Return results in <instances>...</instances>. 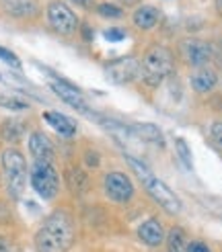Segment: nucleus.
<instances>
[{"instance_id": "1", "label": "nucleus", "mask_w": 222, "mask_h": 252, "mask_svg": "<svg viewBox=\"0 0 222 252\" xmlns=\"http://www.w3.org/2000/svg\"><path fill=\"white\" fill-rule=\"evenodd\" d=\"M74 242V223L66 211L52 213L35 234L37 252H66Z\"/></svg>"}, {"instance_id": "2", "label": "nucleus", "mask_w": 222, "mask_h": 252, "mask_svg": "<svg viewBox=\"0 0 222 252\" xmlns=\"http://www.w3.org/2000/svg\"><path fill=\"white\" fill-rule=\"evenodd\" d=\"M126 160H128V164L132 166V170L138 174V179L142 181V187L146 189V193L150 195L167 213H171V216H177V213L181 211V199L173 193L163 181L156 179V176L148 170V166L142 164L140 160H136L132 156H126Z\"/></svg>"}, {"instance_id": "3", "label": "nucleus", "mask_w": 222, "mask_h": 252, "mask_svg": "<svg viewBox=\"0 0 222 252\" xmlns=\"http://www.w3.org/2000/svg\"><path fill=\"white\" fill-rule=\"evenodd\" d=\"M173 64H175V62H173V54L169 47L152 45L146 49L140 60L138 76L148 86H158L173 72Z\"/></svg>"}, {"instance_id": "4", "label": "nucleus", "mask_w": 222, "mask_h": 252, "mask_svg": "<svg viewBox=\"0 0 222 252\" xmlns=\"http://www.w3.org/2000/svg\"><path fill=\"white\" fill-rule=\"evenodd\" d=\"M2 170H4V181H6V191L10 197L19 199L23 195L25 183H27V162L23 154L15 148H8L2 152Z\"/></svg>"}, {"instance_id": "5", "label": "nucleus", "mask_w": 222, "mask_h": 252, "mask_svg": "<svg viewBox=\"0 0 222 252\" xmlns=\"http://www.w3.org/2000/svg\"><path fill=\"white\" fill-rule=\"evenodd\" d=\"M31 187L35 189V193L43 199H54L60 191V176L58 170L54 168L52 162L47 160H35V164L31 166Z\"/></svg>"}, {"instance_id": "6", "label": "nucleus", "mask_w": 222, "mask_h": 252, "mask_svg": "<svg viewBox=\"0 0 222 252\" xmlns=\"http://www.w3.org/2000/svg\"><path fill=\"white\" fill-rule=\"evenodd\" d=\"M47 21L52 25V29L62 35H72L78 27L76 15L60 0H54V2L47 4Z\"/></svg>"}, {"instance_id": "7", "label": "nucleus", "mask_w": 222, "mask_h": 252, "mask_svg": "<svg viewBox=\"0 0 222 252\" xmlns=\"http://www.w3.org/2000/svg\"><path fill=\"white\" fill-rule=\"evenodd\" d=\"M179 49H181V56L185 58L187 64L200 66V68L204 64H208V62L212 60V56H214V47L210 43H206V41H202V39H195V37L183 39Z\"/></svg>"}, {"instance_id": "8", "label": "nucleus", "mask_w": 222, "mask_h": 252, "mask_svg": "<svg viewBox=\"0 0 222 252\" xmlns=\"http://www.w3.org/2000/svg\"><path fill=\"white\" fill-rule=\"evenodd\" d=\"M105 193L109 199H113L115 203H126L134 195V183L130 181L128 174L123 172H109L105 176Z\"/></svg>"}, {"instance_id": "9", "label": "nucleus", "mask_w": 222, "mask_h": 252, "mask_svg": "<svg viewBox=\"0 0 222 252\" xmlns=\"http://www.w3.org/2000/svg\"><path fill=\"white\" fill-rule=\"evenodd\" d=\"M138 68H140L138 60L119 58V60L109 62L105 72H107V78L113 84H128V82H132L136 76H138Z\"/></svg>"}, {"instance_id": "10", "label": "nucleus", "mask_w": 222, "mask_h": 252, "mask_svg": "<svg viewBox=\"0 0 222 252\" xmlns=\"http://www.w3.org/2000/svg\"><path fill=\"white\" fill-rule=\"evenodd\" d=\"M49 88L64 100L66 105H70L72 109H76V111H80V113H89V107H86V100H84V96L80 94V91L76 86H72V84H68L66 80H60V78H56V80H52L49 82Z\"/></svg>"}, {"instance_id": "11", "label": "nucleus", "mask_w": 222, "mask_h": 252, "mask_svg": "<svg viewBox=\"0 0 222 252\" xmlns=\"http://www.w3.org/2000/svg\"><path fill=\"white\" fill-rule=\"evenodd\" d=\"M0 8L10 17L31 19L39 12V2L37 0H0Z\"/></svg>"}, {"instance_id": "12", "label": "nucleus", "mask_w": 222, "mask_h": 252, "mask_svg": "<svg viewBox=\"0 0 222 252\" xmlns=\"http://www.w3.org/2000/svg\"><path fill=\"white\" fill-rule=\"evenodd\" d=\"M29 152L33 154L35 160H54V146L49 142V137L41 131H33L29 137Z\"/></svg>"}, {"instance_id": "13", "label": "nucleus", "mask_w": 222, "mask_h": 252, "mask_svg": "<svg viewBox=\"0 0 222 252\" xmlns=\"http://www.w3.org/2000/svg\"><path fill=\"white\" fill-rule=\"evenodd\" d=\"M43 119L47 121L49 127H52L56 133H60L62 137H72L74 133H76V123H74L70 117H66L64 113L45 111L43 113Z\"/></svg>"}, {"instance_id": "14", "label": "nucleus", "mask_w": 222, "mask_h": 252, "mask_svg": "<svg viewBox=\"0 0 222 252\" xmlns=\"http://www.w3.org/2000/svg\"><path fill=\"white\" fill-rule=\"evenodd\" d=\"M138 236L148 246H160L165 242V230L158 220H146L138 228Z\"/></svg>"}, {"instance_id": "15", "label": "nucleus", "mask_w": 222, "mask_h": 252, "mask_svg": "<svg viewBox=\"0 0 222 252\" xmlns=\"http://www.w3.org/2000/svg\"><path fill=\"white\" fill-rule=\"evenodd\" d=\"M191 88L195 93H210V91H214L216 84H218V76H216V72L214 70H210V68H197L193 74H191Z\"/></svg>"}, {"instance_id": "16", "label": "nucleus", "mask_w": 222, "mask_h": 252, "mask_svg": "<svg viewBox=\"0 0 222 252\" xmlns=\"http://www.w3.org/2000/svg\"><path fill=\"white\" fill-rule=\"evenodd\" d=\"M128 129H130L132 137H138V140H142L146 144L163 146V131H160L152 123H134V125H130Z\"/></svg>"}, {"instance_id": "17", "label": "nucleus", "mask_w": 222, "mask_h": 252, "mask_svg": "<svg viewBox=\"0 0 222 252\" xmlns=\"http://www.w3.org/2000/svg\"><path fill=\"white\" fill-rule=\"evenodd\" d=\"M134 25L138 29H144V31H150L154 29L158 21H160V12L156 6H150V4H144V6H138L134 10Z\"/></svg>"}, {"instance_id": "18", "label": "nucleus", "mask_w": 222, "mask_h": 252, "mask_svg": "<svg viewBox=\"0 0 222 252\" xmlns=\"http://www.w3.org/2000/svg\"><path fill=\"white\" fill-rule=\"evenodd\" d=\"M66 183H68V189H70L72 193L80 195V193H84L86 189H89V176H86L84 170L72 166V168H68V172H66Z\"/></svg>"}, {"instance_id": "19", "label": "nucleus", "mask_w": 222, "mask_h": 252, "mask_svg": "<svg viewBox=\"0 0 222 252\" xmlns=\"http://www.w3.org/2000/svg\"><path fill=\"white\" fill-rule=\"evenodd\" d=\"M25 133V125L17 119H6L2 125H0V135H2L4 142H19Z\"/></svg>"}, {"instance_id": "20", "label": "nucleus", "mask_w": 222, "mask_h": 252, "mask_svg": "<svg viewBox=\"0 0 222 252\" xmlns=\"http://www.w3.org/2000/svg\"><path fill=\"white\" fill-rule=\"evenodd\" d=\"M167 246L169 252H187V244H185V232L181 228H173L167 236Z\"/></svg>"}, {"instance_id": "21", "label": "nucleus", "mask_w": 222, "mask_h": 252, "mask_svg": "<svg viewBox=\"0 0 222 252\" xmlns=\"http://www.w3.org/2000/svg\"><path fill=\"white\" fill-rule=\"evenodd\" d=\"M0 107L10 109V111H27L29 103L17 94H0Z\"/></svg>"}, {"instance_id": "22", "label": "nucleus", "mask_w": 222, "mask_h": 252, "mask_svg": "<svg viewBox=\"0 0 222 252\" xmlns=\"http://www.w3.org/2000/svg\"><path fill=\"white\" fill-rule=\"evenodd\" d=\"M175 152H177V158L183 162V166L191 170L193 168V162H191V150L187 146V142L183 140V137H177L175 140Z\"/></svg>"}, {"instance_id": "23", "label": "nucleus", "mask_w": 222, "mask_h": 252, "mask_svg": "<svg viewBox=\"0 0 222 252\" xmlns=\"http://www.w3.org/2000/svg\"><path fill=\"white\" fill-rule=\"evenodd\" d=\"M97 10H99V15H101V17H107V19H119V17L123 15L121 6L113 4V2H103V4H99Z\"/></svg>"}, {"instance_id": "24", "label": "nucleus", "mask_w": 222, "mask_h": 252, "mask_svg": "<svg viewBox=\"0 0 222 252\" xmlns=\"http://www.w3.org/2000/svg\"><path fill=\"white\" fill-rule=\"evenodd\" d=\"M0 60H2L4 64H8L10 68H15V70L21 68V60H19L15 54H12L10 49H6V47H2V45H0Z\"/></svg>"}, {"instance_id": "25", "label": "nucleus", "mask_w": 222, "mask_h": 252, "mask_svg": "<svg viewBox=\"0 0 222 252\" xmlns=\"http://www.w3.org/2000/svg\"><path fill=\"white\" fill-rule=\"evenodd\" d=\"M210 137H212V142H214L216 146L222 148V121L212 123V127H210Z\"/></svg>"}, {"instance_id": "26", "label": "nucleus", "mask_w": 222, "mask_h": 252, "mask_svg": "<svg viewBox=\"0 0 222 252\" xmlns=\"http://www.w3.org/2000/svg\"><path fill=\"white\" fill-rule=\"evenodd\" d=\"M103 35H105V39H109V41H121V39H126V31H123V29H117V27L107 29Z\"/></svg>"}, {"instance_id": "27", "label": "nucleus", "mask_w": 222, "mask_h": 252, "mask_svg": "<svg viewBox=\"0 0 222 252\" xmlns=\"http://www.w3.org/2000/svg\"><path fill=\"white\" fill-rule=\"evenodd\" d=\"M187 252H210V248L204 242H189L187 244Z\"/></svg>"}, {"instance_id": "28", "label": "nucleus", "mask_w": 222, "mask_h": 252, "mask_svg": "<svg viewBox=\"0 0 222 252\" xmlns=\"http://www.w3.org/2000/svg\"><path fill=\"white\" fill-rule=\"evenodd\" d=\"M0 252H15L12 242L8 240V238H4V236H0Z\"/></svg>"}, {"instance_id": "29", "label": "nucleus", "mask_w": 222, "mask_h": 252, "mask_svg": "<svg viewBox=\"0 0 222 252\" xmlns=\"http://www.w3.org/2000/svg\"><path fill=\"white\" fill-rule=\"evenodd\" d=\"M86 164H89V166H97L99 164V156L95 152H86Z\"/></svg>"}, {"instance_id": "30", "label": "nucleus", "mask_w": 222, "mask_h": 252, "mask_svg": "<svg viewBox=\"0 0 222 252\" xmlns=\"http://www.w3.org/2000/svg\"><path fill=\"white\" fill-rule=\"evenodd\" d=\"M70 2L72 4H76V6H91V2H93V0H70Z\"/></svg>"}, {"instance_id": "31", "label": "nucleus", "mask_w": 222, "mask_h": 252, "mask_svg": "<svg viewBox=\"0 0 222 252\" xmlns=\"http://www.w3.org/2000/svg\"><path fill=\"white\" fill-rule=\"evenodd\" d=\"M119 2H121V4H128V6H130V4H138L140 0H119Z\"/></svg>"}, {"instance_id": "32", "label": "nucleus", "mask_w": 222, "mask_h": 252, "mask_svg": "<svg viewBox=\"0 0 222 252\" xmlns=\"http://www.w3.org/2000/svg\"><path fill=\"white\" fill-rule=\"evenodd\" d=\"M216 10H218V15L222 17V0H216Z\"/></svg>"}]
</instances>
